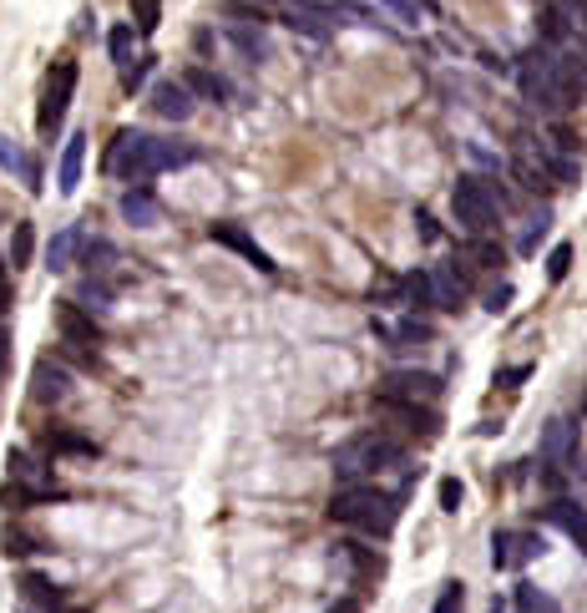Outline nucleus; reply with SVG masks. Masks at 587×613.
I'll return each mask as SVG.
<instances>
[{"label": "nucleus", "mask_w": 587, "mask_h": 613, "mask_svg": "<svg viewBox=\"0 0 587 613\" xmlns=\"http://www.w3.org/2000/svg\"><path fill=\"white\" fill-rule=\"evenodd\" d=\"M203 152L193 142H178V137H152V132H137V127H122L112 152H107V173L127 178V183H147L167 168H188L198 163Z\"/></svg>", "instance_id": "nucleus-1"}, {"label": "nucleus", "mask_w": 587, "mask_h": 613, "mask_svg": "<svg viewBox=\"0 0 587 613\" xmlns=\"http://www.w3.org/2000/svg\"><path fill=\"white\" fill-rule=\"evenodd\" d=\"M517 87H522V97L537 107V112H547V117H562V112H572L577 107V87L562 76V61H557V46H532L527 56H522V66H517Z\"/></svg>", "instance_id": "nucleus-2"}, {"label": "nucleus", "mask_w": 587, "mask_h": 613, "mask_svg": "<svg viewBox=\"0 0 587 613\" xmlns=\"http://www.w3.org/2000/svg\"><path fill=\"white\" fill-rule=\"evenodd\" d=\"M329 517L340 527L370 532V538H390V527L400 517V497L380 492V487H345V492L329 497Z\"/></svg>", "instance_id": "nucleus-3"}, {"label": "nucleus", "mask_w": 587, "mask_h": 613, "mask_svg": "<svg viewBox=\"0 0 587 613\" xmlns=\"http://www.w3.org/2000/svg\"><path fill=\"white\" fill-rule=\"evenodd\" d=\"M400 456H405V446H400L395 436H385V431H360V436H350L345 446H334V477H345V482L375 477V472H385V467H400Z\"/></svg>", "instance_id": "nucleus-4"}, {"label": "nucleus", "mask_w": 587, "mask_h": 613, "mask_svg": "<svg viewBox=\"0 0 587 613\" xmlns=\"http://www.w3.org/2000/svg\"><path fill=\"white\" fill-rule=\"evenodd\" d=\"M451 213H456V223L466 228L471 239H486V234H496L501 193H496L486 178H461V183H456V193H451Z\"/></svg>", "instance_id": "nucleus-5"}, {"label": "nucleus", "mask_w": 587, "mask_h": 613, "mask_svg": "<svg viewBox=\"0 0 587 613\" xmlns=\"http://www.w3.org/2000/svg\"><path fill=\"white\" fill-rule=\"evenodd\" d=\"M76 61H56L51 66V76H46V92H41V112H36V132L51 142L56 132H61V117H66V107H71V92H76Z\"/></svg>", "instance_id": "nucleus-6"}, {"label": "nucleus", "mask_w": 587, "mask_h": 613, "mask_svg": "<svg viewBox=\"0 0 587 613\" xmlns=\"http://www.w3.org/2000/svg\"><path fill=\"white\" fill-rule=\"evenodd\" d=\"M56 335H61V345L87 350V355H97V345H102V325L92 320V310L81 299H61L56 304Z\"/></svg>", "instance_id": "nucleus-7"}, {"label": "nucleus", "mask_w": 587, "mask_h": 613, "mask_svg": "<svg viewBox=\"0 0 587 613\" xmlns=\"http://www.w3.org/2000/svg\"><path fill=\"white\" fill-rule=\"evenodd\" d=\"M542 538L537 532H522V527H507V532H496L491 538V568L496 573H517V568H527L532 558H542Z\"/></svg>", "instance_id": "nucleus-8"}, {"label": "nucleus", "mask_w": 587, "mask_h": 613, "mask_svg": "<svg viewBox=\"0 0 587 613\" xmlns=\"http://www.w3.org/2000/svg\"><path fill=\"white\" fill-rule=\"evenodd\" d=\"M208 239H213V244H223V249H233L238 259H248L259 274H279V264L264 254V244H259L254 234H248V228H238V223H213V228H208Z\"/></svg>", "instance_id": "nucleus-9"}, {"label": "nucleus", "mask_w": 587, "mask_h": 613, "mask_svg": "<svg viewBox=\"0 0 587 613\" xmlns=\"http://www.w3.org/2000/svg\"><path fill=\"white\" fill-rule=\"evenodd\" d=\"M380 396H390V401H421L426 406V401L441 396V375H431V370H390Z\"/></svg>", "instance_id": "nucleus-10"}, {"label": "nucleus", "mask_w": 587, "mask_h": 613, "mask_svg": "<svg viewBox=\"0 0 587 613\" xmlns=\"http://www.w3.org/2000/svg\"><path fill=\"white\" fill-rule=\"evenodd\" d=\"M542 456H547V467H557V472H577V426L567 416H552L547 421Z\"/></svg>", "instance_id": "nucleus-11"}, {"label": "nucleus", "mask_w": 587, "mask_h": 613, "mask_svg": "<svg viewBox=\"0 0 587 613\" xmlns=\"http://www.w3.org/2000/svg\"><path fill=\"white\" fill-rule=\"evenodd\" d=\"M152 112L167 117V122H188L198 112V97L188 92V82H173V76H162L152 87Z\"/></svg>", "instance_id": "nucleus-12"}, {"label": "nucleus", "mask_w": 587, "mask_h": 613, "mask_svg": "<svg viewBox=\"0 0 587 613\" xmlns=\"http://www.w3.org/2000/svg\"><path fill=\"white\" fill-rule=\"evenodd\" d=\"M81 163H87V132H71L61 147V163H56V188L71 198L81 188Z\"/></svg>", "instance_id": "nucleus-13"}, {"label": "nucleus", "mask_w": 587, "mask_h": 613, "mask_svg": "<svg viewBox=\"0 0 587 613\" xmlns=\"http://www.w3.org/2000/svg\"><path fill=\"white\" fill-rule=\"evenodd\" d=\"M81 244H87V234H81L76 223H66L61 234H51V244H46V269H51V274H66V269L76 264Z\"/></svg>", "instance_id": "nucleus-14"}, {"label": "nucleus", "mask_w": 587, "mask_h": 613, "mask_svg": "<svg viewBox=\"0 0 587 613\" xmlns=\"http://www.w3.org/2000/svg\"><path fill=\"white\" fill-rule=\"evenodd\" d=\"M0 173H16L31 193H41V163L31 158V152H21L11 137H0Z\"/></svg>", "instance_id": "nucleus-15"}, {"label": "nucleus", "mask_w": 587, "mask_h": 613, "mask_svg": "<svg viewBox=\"0 0 587 613\" xmlns=\"http://www.w3.org/2000/svg\"><path fill=\"white\" fill-rule=\"evenodd\" d=\"M122 218H127L132 228H157V223H162V203H157L147 188H127V193H122Z\"/></svg>", "instance_id": "nucleus-16"}, {"label": "nucleus", "mask_w": 587, "mask_h": 613, "mask_svg": "<svg viewBox=\"0 0 587 613\" xmlns=\"http://www.w3.org/2000/svg\"><path fill=\"white\" fill-rule=\"evenodd\" d=\"M66 396H71V375H66L56 360H36V401L61 406Z\"/></svg>", "instance_id": "nucleus-17"}, {"label": "nucleus", "mask_w": 587, "mask_h": 613, "mask_svg": "<svg viewBox=\"0 0 587 613\" xmlns=\"http://www.w3.org/2000/svg\"><path fill=\"white\" fill-rule=\"evenodd\" d=\"M547 517H552V522H557V527L567 532V538H572V543H577V548L587 553V507H577V502L557 497V502L547 507Z\"/></svg>", "instance_id": "nucleus-18"}, {"label": "nucleus", "mask_w": 587, "mask_h": 613, "mask_svg": "<svg viewBox=\"0 0 587 613\" xmlns=\"http://www.w3.org/2000/svg\"><path fill=\"white\" fill-rule=\"evenodd\" d=\"M431 284H436V310H456L466 299V279L451 274V269H431Z\"/></svg>", "instance_id": "nucleus-19"}, {"label": "nucleus", "mask_w": 587, "mask_h": 613, "mask_svg": "<svg viewBox=\"0 0 587 613\" xmlns=\"http://www.w3.org/2000/svg\"><path fill=\"white\" fill-rule=\"evenodd\" d=\"M183 82H188V92H193V97H208V102H223V97H228L223 76H213L208 66H193V71L183 76Z\"/></svg>", "instance_id": "nucleus-20"}, {"label": "nucleus", "mask_w": 587, "mask_h": 613, "mask_svg": "<svg viewBox=\"0 0 587 613\" xmlns=\"http://www.w3.org/2000/svg\"><path fill=\"white\" fill-rule=\"evenodd\" d=\"M405 299H410V310H436V284L431 274H405Z\"/></svg>", "instance_id": "nucleus-21"}, {"label": "nucleus", "mask_w": 587, "mask_h": 613, "mask_svg": "<svg viewBox=\"0 0 587 613\" xmlns=\"http://www.w3.org/2000/svg\"><path fill=\"white\" fill-rule=\"evenodd\" d=\"M46 451H56V456H92L97 446L87 436H76V431H46Z\"/></svg>", "instance_id": "nucleus-22"}, {"label": "nucleus", "mask_w": 587, "mask_h": 613, "mask_svg": "<svg viewBox=\"0 0 587 613\" xmlns=\"http://www.w3.org/2000/svg\"><path fill=\"white\" fill-rule=\"evenodd\" d=\"M107 51H112L117 71H122V66H132V61H137V36H132V26H112V36H107Z\"/></svg>", "instance_id": "nucleus-23"}, {"label": "nucleus", "mask_w": 587, "mask_h": 613, "mask_svg": "<svg viewBox=\"0 0 587 613\" xmlns=\"http://www.w3.org/2000/svg\"><path fill=\"white\" fill-rule=\"evenodd\" d=\"M36 254V223H16V234H11V269H26Z\"/></svg>", "instance_id": "nucleus-24"}, {"label": "nucleus", "mask_w": 587, "mask_h": 613, "mask_svg": "<svg viewBox=\"0 0 587 613\" xmlns=\"http://www.w3.org/2000/svg\"><path fill=\"white\" fill-rule=\"evenodd\" d=\"M0 548H6V558H31V553H46L41 538H31V532L21 527H6V538H0Z\"/></svg>", "instance_id": "nucleus-25"}, {"label": "nucleus", "mask_w": 587, "mask_h": 613, "mask_svg": "<svg viewBox=\"0 0 587 613\" xmlns=\"http://www.w3.org/2000/svg\"><path fill=\"white\" fill-rule=\"evenodd\" d=\"M81 304H87L92 315H107L112 310V289L102 284V274H87V284H81Z\"/></svg>", "instance_id": "nucleus-26"}, {"label": "nucleus", "mask_w": 587, "mask_h": 613, "mask_svg": "<svg viewBox=\"0 0 587 613\" xmlns=\"http://www.w3.org/2000/svg\"><path fill=\"white\" fill-rule=\"evenodd\" d=\"M81 254H87V269H92V274H107V269L117 264V249H112L107 239H92V244H81Z\"/></svg>", "instance_id": "nucleus-27"}, {"label": "nucleus", "mask_w": 587, "mask_h": 613, "mask_svg": "<svg viewBox=\"0 0 587 613\" xmlns=\"http://www.w3.org/2000/svg\"><path fill=\"white\" fill-rule=\"evenodd\" d=\"M552 6L562 11V21L572 26V36L587 41V0H552Z\"/></svg>", "instance_id": "nucleus-28"}, {"label": "nucleus", "mask_w": 587, "mask_h": 613, "mask_svg": "<svg viewBox=\"0 0 587 613\" xmlns=\"http://www.w3.org/2000/svg\"><path fill=\"white\" fill-rule=\"evenodd\" d=\"M517 613H562V608H557L547 593H537V588L522 583V588H517Z\"/></svg>", "instance_id": "nucleus-29"}, {"label": "nucleus", "mask_w": 587, "mask_h": 613, "mask_svg": "<svg viewBox=\"0 0 587 613\" xmlns=\"http://www.w3.org/2000/svg\"><path fill=\"white\" fill-rule=\"evenodd\" d=\"M132 11H137V36H152L162 21V0H132Z\"/></svg>", "instance_id": "nucleus-30"}, {"label": "nucleus", "mask_w": 587, "mask_h": 613, "mask_svg": "<svg viewBox=\"0 0 587 613\" xmlns=\"http://www.w3.org/2000/svg\"><path fill=\"white\" fill-rule=\"evenodd\" d=\"M567 274H572V244H557V249L547 254V279H552V284H562Z\"/></svg>", "instance_id": "nucleus-31"}, {"label": "nucleus", "mask_w": 587, "mask_h": 613, "mask_svg": "<svg viewBox=\"0 0 587 613\" xmlns=\"http://www.w3.org/2000/svg\"><path fill=\"white\" fill-rule=\"evenodd\" d=\"M380 6H385L390 16H400V26H415V21H421V0H380Z\"/></svg>", "instance_id": "nucleus-32"}, {"label": "nucleus", "mask_w": 587, "mask_h": 613, "mask_svg": "<svg viewBox=\"0 0 587 613\" xmlns=\"http://www.w3.org/2000/svg\"><path fill=\"white\" fill-rule=\"evenodd\" d=\"M461 608H466V588L461 583H446L441 598H436V613H461Z\"/></svg>", "instance_id": "nucleus-33"}, {"label": "nucleus", "mask_w": 587, "mask_h": 613, "mask_svg": "<svg viewBox=\"0 0 587 613\" xmlns=\"http://www.w3.org/2000/svg\"><path fill=\"white\" fill-rule=\"evenodd\" d=\"M147 71H152V61H147V56H137L132 66H122V87H127V92H137V87L147 82Z\"/></svg>", "instance_id": "nucleus-34"}, {"label": "nucleus", "mask_w": 587, "mask_h": 613, "mask_svg": "<svg viewBox=\"0 0 587 613\" xmlns=\"http://www.w3.org/2000/svg\"><path fill=\"white\" fill-rule=\"evenodd\" d=\"M461 497H466V487H461L456 477H446V482H441V512H456Z\"/></svg>", "instance_id": "nucleus-35"}, {"label": "nucleus", "mask_w": 587, "mask_h": 613, "mask_svg": "<svg viewBox=\"0 0 587 613\" xmlns=\"http://www.w3.org/2000/svg\"><path fill=\"white\" fill-rule=\"evenodd\" d=\"M395 340H400V345H410V340H431V325H426V320H405V325L395 330Z\"/></svg>", "instance_id": "nucleus-36"}, {"label": "nucleus", "mask_w": 587, "mask_h": 613, "mask_svg": "<svg viewBox=\"0 0 587 613\" xmlns=\"http://www.w3.org/2000/svg\"><path fill=\"white\" fill-rule=\"evenodd\" d=\"M547 223H552V213H547V208H542V213H537V218H532V223H527V239H522V249H537V239H542V234H547Z\"/></svg>", "instance_id": "nucleus-37"}, {"label": "nucleus", "mask_w": 587, "mask_h": 613, "mask_svg": "<svg viewBox=\"0 0 587 613\" xmlns=\"http://www.w3.org/2000/svg\"><path fill=\"white\" fill-rule=\"evenodd\" d=\"M522 380H532V365H507V370H496V386H522Z\"/></svg>", "instance_id": "nucleus-38"}, {"label": "nucleus", "mask_w": 587, "mask_h": 613, "mask_svg": "<svg viewBox=\"0 0 587 613\" xmlns=\"http://www.w3.org/2000/svg\"><path fill=\"white\" fill-rule=\"evenodd\" d=\"M507 304H512V284H501V289L486 299V310H491V315H501V310H507Z\"/></svg>", "instance_id": "nucleus-39"}, {"label": "nucleus", "mask_w": 587, "mask_h": 613, "mask_svg": "<svg viewBox=\"0 0 587 613\" xmlns=\"http://www.w3.org/2000/svg\"><path fill=\"white\" fill-rule=\"evenodd\" d=\"M329 613H365V608H360V603H355V598H340V603H334V608H329Z\"/></svg>", "instance_id": "nucleus-40"}, {"label": "nucleus", "mask_w": 587, "mask_h": 613, "mask_svg": "<svg viewBox=\"0 0 587 613\" xmlns=\"http://www.w3.org/2000/svg\"><path fill=\"white\" fill-rule=\"evenodd\" d=\"M0 310H6V254H0Z\"/></svg>", "instance_id": "nucleus-41"}]
</instances>
